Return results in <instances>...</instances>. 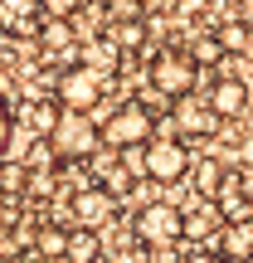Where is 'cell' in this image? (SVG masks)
Masks as SVG:
<instances>
[{"instance_id": "9", "label": "cell", "mask_w": 253, "mask_h": 263, "mask_svg": "<svg viewBox=\"0 0 253 263\" xmlns=\"http://www.w3.org/2000/svg\"><path fill=\"white\" fill-rule=\"evenodd\" d=\"M215 210L224 224H248L253 219V185H244V171H229L215 195Z\"/></svg>"}, {"instance_id": "20", "label": "cell", "mask_w": 253, "mask_h": 263, "mask_svg": "<svg viewBox=\"0 0 253 263\" xmlns=\"http://www.w3.org/2000/svg\"><path fill=\"white\" fill-rule=\"evenodd\" d=\"M59 112H64V107L44 98V103H34V107H29V122H34V132H44V137H49V132H54V122H59Z\"/></svg>"}, {"instance_id": "22", "label": "cell", "mask_w": 253, "mask_h": 263, "mask_svg": "<svg viewBox=\"0 0 253 263\" xmlns=\"http://www.w3.org/2000/svg\"><path fill=\"white\" fill-rule=\"evenodd\" d=\"M10 141H15V107H10V98L0 93V156L10 151Z\"/></svg>"}, {"instance_id": "3", "label": "cell", "mask_w": 253, "mask_h": 263, "mask_svg": "<svg viewBox=\"0 0 253 263\" xmlns=\"http://www.w3.org/2000/svg\"><path fill=\"white\" fill-rule=\"evenodd\" d=\"M107 151H127V146H146L156 137V112L146 103H122L117 112H107V122L98 127Z\"/></svg>"}, {"instance_id": "12", "label": "cell", "mask_w": 253, "mask_h": 263, "mask_svg": "<svg viewBox=\"0 0 253 263\" xmlns=\"http://www.w3.org/2000/svg\"><path fill=\"white\" fill-rule=\"evenodd\" d=\"M73 20L64 15H44V29H39V49H44V59H73Z\"/></svg>"}, {"instance_id": "13", "label": "cell", "mask_w": 253, "mask_h": 263, "mask_svg": "<svg viewBox=\"0 0 253 263\" xmlns=\"http://www.w3.org/2000/svg\"><path fill=\"white\" fill-rule=\"evenodd\" d=\"M219 229H224V219H219L215 200H200V210H190V215H185V239H190V244H205V239L219 234Z\"/></svg>"}, {"instance_id": "6", "label": "cell", "mask_w": 253, "mask_h": 263, "mask_svg": "<svg viewBox=\"0 0 253 263\" xmlns=\"http://www.w3.org/2000/svg\"><path fill=\"white\" fill-rule=\"evenodd\" d=\"M49 146H54L59 166H73V161H88L98 146H103V137H98V127L88 122V112H59L54 132H49Z\"/></svg>"}, {"instance_id": "28", "label": "cell", "mask_w": 253, "mask_h": 263, "mask_svg": "<svg viewBox=\"0 0 253 263\" xmlns=\"http://www.w3.org/2000/svg\"><path fill=\"white\" fill-rule=\"evenodd\" d=\"M112 263H137V254H127V249H122V254H117Z\"/></svg>"}, {"instance_id": "19", "label": "cell", "mask_w": 253, "mask_h": 263, "mask_svg": "<svg viewBox=\"0 0 253 263\" xmlns=\"http://www.w3.org/2000/svg\"><path fill=\"white\" fill-rule=\"evenodd\" d=\"M117 49H122V54L146 49V25H141V20H122V25H117Z\"/></svg>"}, {"instance_id": "27", "label": "cell", "mask_w": 253, "mask_h": 263, "mask_svg": "<svg viewBox=\"0 0 253 263\" xmlns=\"http://www.w3.org/2000/svg\"><path fill=\"white\" fill-rule=\"evenodd\" d=\"M244 137H253V107L244 112Z\"/></svg>"}, {"instance_id": "21", "label": "cell", "mask_w": 253, "mask_h": 263, "mask_svg": "<svg viewBox=\"0 0 253 263\" xmlns=\"http://www.w3.org/2000/svg\"><path fill=\"white\" fill-rule=\"evenodd\" d=\"M219 59H224V44H219L215 34H205V39H195V64H205V68H215Z\"/></svg>"}, {"instance_id": "24", "label": "cell", "mask_w": 253, "mask_h": 263, "mask_svg": "<svg viewBox=\"0 0 253 263\" xmlns=\"http://www.w3.org/2000/svg\"><path fill=\"white\" fill-rule=\"evenodd\" d=\"M180 263H229L224 254H209V249H195L190 258H180Z\"/></svg>"}, {"instance_id": "7", "label": "cell", "mask_w": 253, "mask_h": 263, "mask_svg": "<svg viewBox=\"0 0 253 263\" xmlns=\"http://www.w3.org/2000/svg\"><path fill=\"white\" fill-rule=\"evenodd\" d=\"M215 127H219V117L209 112V103H205V98L185 93V98H176V103H170V132H176L180 141L215 137Z\"/></svg>"}, {"instance_id": "11", "label": "cell", "mask_w": 253, "mask_h": 263, "mask_svg": "<svg viewBox=\"0 0 253 263\" xmlns=\"http://www.w3.org/2000/svg\"><path fill=\"white\" fill-rule=\"evenodd\" d=\"M73 219H83V229H98L107 219H117V195L107 185H83L73 195Z\"/></svg>"}, {"instance_id": "10", "label": "cell", "mask_w": 253, "mask_h": 263, "mask_svg": "<svg viewBox=\"0 0 253 263\" xmlns=\"http://www.w3.org/2000/svg\"><path fill=\"white\" fill-rule=\"evenodd\" d=\"M205 103H209V112H215L219 122H229V117H244L248 112L253 98H248V83H244V78H215Z\"/></svg>"}, {"instance_id": "26", "label": "cell", "mask_w": 253, "mask_h": 263, "mask_svg": "<svg viewBox=\"0 0 253 263\" xmlns=\"http://www.w3.org/2000/svg\"><path fill=\"white\" fill-rule=\"evenodd\" d=\"M20 59H15V44H0V68H15Z\"/></svg>"}, {"instance_id": "16", "label": "cell", "mask_w": 253, "mask_h": 263, "mask_svg": "<svg viewBox=\"0 0 253 263\" xmlns=\"http://www.w3.org/2000/svg\"><path fill=\"white\" fill-rule=\"evenodd\" d=\"M98 258H103L98 229H73V234H68V263H98Z\"/></svg>"}, {"instance_id": "4", "label": "cell", "mask_w": 253, "mask_h": 263, "mask_svg": "<svg viewBox=\"0 0 253 263\" xmlns=\"http://www.w3.org/2000/svg\"><path fill=\"white\" fill-rule=\"evenodd\" d=\"M103 93H107V78L93 64H68L59 73V83H54V103L64 112H93L103 103Z\"/></svg>"}, {"instance_id": "2", "label": "cell", "mask_w": 253, "mask_h": 263, "mask_svg": "<svg viewBox=\"0 0 253 263\" xmlns=\"http://www.w3.org/2000/svg\"><path fill=\"white\" fill-rule=\"evenodd\" d=\"M190 166L195 161H190V146L180 137H151L141 146V180H151V185H180Z\"/></svg>"}, {"instance_id": "30", "label": "cell", "mask_w": 253, "mask_h": 263, "mask_svg": "<svg viewBox=\"0 0 253 263\" xmlns=\"http://www.w3.org/2000/svg\"><path fill=\"white\" fill-rule=\"evenodd\" d=\"M0 263H10V258H5V254H0Z\"/></svg>"}, {"instance_id": "18", "label": "cell", "mask_w": 253, "mask_h": 263, "mask_svg": "<svg viewBox=\"0 0 253 263\" xmlns=\"http://www.w3.org/2000/svg\"><path fill=\"white\" fill-rule=\"evenodd\" d=\"M215 39L224 44V54H244L248 49V20H224V25L215 29Z\"/></svg>"}, {"instance_id": "14", "label": "cell", "mask_w": 253, "mask_h": 263, "mask_svg": "<svg viewBox=\"0 0 253 263\" xmlns=\"http://www.w3.org/2000/svg\"><path fill=\"white\" fill-rule=\"evenodd\" d=\"M224 176H229V166L219 156H200L195 161V185H200V200H215L219 195V185H224Z\"/></svg>"}, {"instance_id": "29", "label": "cell", "mask_w": 253, "mask_h": 263, "mask_svg": "<svg viewBox=\"0 0 253 263\" xmlns=\"http://www.w3.org/2000/svg\"><path fill=\"white\" fill-rule=\"evenodd\" d=\"M244 59H253V25H248V49H244Z\"/></svg>"}, {"instance_id": "1", "label": "cell", "mask_w": 253, "mask_h": 263, "mask_svg": "<svg viewBox=\"0 0 253 263\" xmlns=\"http://www.w3.org/2000/svg\"><path fill=\"white\" fill-rule=\"evenodd\" d=\"M146 78H151V88H156L161 98H185V93H195V83H200V64H195V54H185V49H156L151 54V64H146Z\"/></svg>"}, {"instance_id": "15", "label": "cell", "mask_w": 253, "mask_h": 263, "mask_svg": "<svg viewBox=\"0 0 253 263\" xmlns=\"http://www.w3.org/2000/svg\"><path fill=\"white\" fill-rule=\"evenodd\" d=\"M34 254H39V258H49V263H68V229L44 224V229L34 234Z\"/></svg>"}, {"instance_id": "8", "label": "cell", "mask_w": 253, "mask_h": 263, "mask_svg": "<svg viewBox=\"0 0 253 263\" xmlns=\"http://www.w3.org/2000/svg\"><path fill=\"white\" fill-rule=\"evenodd\" d=\"M44 15V0H0V29L10 39H39Z\"/></svg>"}, {"instance_id": "5", "label": "cell", "mask_w": 253, "mask_h": 263, "mask_svg": "<svg viewBox=\"0 0 253 263\" xmlns=\"http://www.w3.org/2000/svg\"><path fill=\"white\" fill-rule=\"evenodd\" d=\"M131 234H137L141 249H156V254H166L170 244H180L185 239V215H180L176 205H141L137 219H131Z\"/></svg>"}, {"instance_id": "25", "label": "cell", "mask_w": 253, "mask_h": 263, "mask_svg": "<svg viewBox=\"0 0 253 263\" xmlns=\"http://www.w3.org/2000/svg\"><path fill=\"white\" fill-rule=\"evenodd\" d=\"M239 166L253 171V137H239Z\"/></svg>"}, {"instance_id": "17", "label": "cell", "mask_w": 253, "mask_h": 263, "mask_svg": "<svg viewBox=\"0 0 253 263\" xmlns=\"http://www.w3.org/2000/svg\"><path fill=\"white\" fill-rule=\"evenodd\" d=\"M219 254H224L229 263L253 258V229L248 224H224V244H219Z\"/></svg>"}, {"instance_id": "23", "label": "cell", "mask_w": 253, "mask_h": 263, "mask_svg": "<svg viewBox=\"0 0 253 263\" xmlns=\"http://www.w3.org/2000/svg\"><path fill=\"white\" fill-rule=\"evenodd\" d=\"M44 10H49V15H64V20H73V10H83V0H44Z\"/></svg>"}]
</instances>
